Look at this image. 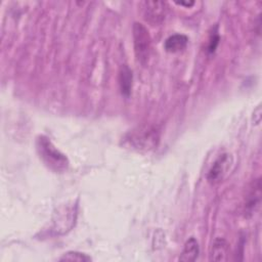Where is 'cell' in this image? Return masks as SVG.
I'll return each instance as SVG.
<instances>
[{
    "label": "cell",
    "mask_w": 262,
    "mask_h": 262,
    "mask_svg": "<svg viewBox=\"0 0 262 262\" xmlns=\"http://www.w3.org/2000/svg\"><path fill=\"white\" fill-rule=\"evenodd\" d=\"M126 144L138 151H148L158 146L160 130L154 125H142L130 131L125 136Z\"/></svg>",
    "instance_id": "1"
},
{
    "label": "cell",
    "mask_w": 262,
    "mask_h": 262,
    "mask_svg": "<svg viewBox=\"0 0 262 262\" xmlns=\"http://www.w3.org/2000/svg\"><path fill=\"white\" fill-rule=\"evenodd\" d=\"M37 151L43 163L52 171L62 173L69 167L68 158L59 151L46 136H39L36 142Z\"/></svg>",
    "instance_id": "2"
},
{
    "label": "cell",
    "mask_w": 262,
    "mask_h": 262,
    "mask_svg": "<svg viewBox=\"0 0 262 262\" xmlns=\"http://www.w3.org/2000/svg\"><path fill=\"white\" fill-rule=\"evenodd\" d=\"M133 43L137 60L141 64H145L150 52V36L147 29L140 23L133 25Z\"/></svg>",
    "instance_id": "3"
},
{
    "label": "cell",
    "mask_w": 262,
    "mask_h": 262,
    "mask_svg": "<svg viewBox=\"0 0 262 262\" xmlns=\"http://www.w3.org/2000/svg\"><path fill=\"white\" fill-rule=\"evenodd\" d=\"M76 216V205H66L57 209V213H55V218L53 221V230L55 233H64L69 231L75 224Z\"/></svg>",
    "instance_id": "4"
},
{
    "label": "cell",
    "mask_w": 262,
    "mask_h": 262,
    "mask_svg": "<svg viewBox=\"0 0 262 262\" xmlns=\"http://www.w3.org/2000/svg\"><path fill=\"white\" fill-rule=\"evenodd\" d=\"M143 16L151 25L161 24L167 14V4L163 1H146L143 3Z\"/></svg>",
    "instance_id": "5"
},
{
    "label": "cell",
    "mask_w": 262,
    "mask_h": 262,
    "mask_svg": "<svg viewBox=\"0 0 262 262\" xmlns=\"http://www.w3.org/2000/svg\"><path fill=\"white\" fill-rule=\"evenodd\" d=\"M232 164V158L228 154H222L220 155L216 161L213 163L212 167L210 168L207 179L211 183L219 182L224 175L227 173V171L230 169V166Z\"/></svg>",
    "instance_id": "6"
},
{
    "label": "cell",
    "mask_w": 262,
    "mask_h": 262,
    "mask_svg": "<svg viewBox=\"0 0 262 262\" xmlns=\"http://www.w3.org/2000/svg\"><path fill=\"white\" fill-rule=\"evenodd\" d=\"M261 202V180L260 178H257L253 181L246 200H245V216L250 217L255 212L260 206Z\"/></svg>",
    "instance_id": "7"
},
{
    "label": "cell",
    "mask_w": 262,
    "mask_h": 262,
    "mask_svg": "<svg viewBox=\"0 0 262 262\" xmlns=\"http://www.w3.org/2000/svg\"><path fill=\"white\" fill-rule=\"evenodd\" d=\"M199 253H200V247H199L198 241L194 237H190L185 242L184 247L180 253L179 260L184 262L194 261L198 258Z\"/></svg>",
    "instance_id": "8"
},
{
    "label": "cell",
    "mask_w": 262,
    "mask_h": 262,
    "mask_svg": "<svg viewBox=\"0 0 262 262\" xmlns=\"http://www.w3.org/2000/svg\"><path fill=\"white\" fill-rule=\"evenodd\" d=\"M229 245L228 243L222 238V237H217L211 247L210 251V260L212 261H222L225 260L227 252H228Z\"/></svg>",
    "instance_id": "9"
},
{
    "label": "cell",
    "mask_w": 262,
    "mask_h": 262,
    "mask_svg": "<svg viewBox=\"0 0 262 262\" xmlns=\"http://www.w3.org/2000/svg\"><path fill=\"white\" fill-rule=\"evenodd\" d=\"M119 85L122 95H124L125 97H129L132 88V71L126 64L122 66L120 69Z\"/></svg>",
    "instance_id": "10"
},
{
    "label": "cell",
    "mask_w": 262,
    "mask_h": 262,
    "mask_svg": "<svg viewBox=\"0 0 262 262\" xmlns=\"http://www.w3.org/2000/svg\"><path fill=\"white\" fill-rule=\"evenodd\" d=\"M188 43V38L182 34H175L170 36L165 41V49L168 52H179L183 50Z\"/></svg>",
    "instance_id": "11"
},
{
    "label": "cell",
    "mask_w": 262,
    "mask_h": 262,
    "mask_svg": "<svg viewBox=\"0 0 262 262\" xmlns=\"http://www.w3.org/2000/svg\"><path fill=\"white\" fill-rule=\"evenodd\" d=\"M60 261H77V262H88L91 261V258L87 256L84 253L81 252H76V251H71L67 252L62 255V257L59 259Z\"/></svg>",
    "instance_id": "12"
},
{
    "label": "cell",
    "mask_w": 262,
    "mask_h": 262,
    "mask_svg": "<svg viewBox=\"0 0 262 262\" xmlns=\"http://www.w3.org/2000/svg\"><path fill=\"white\" fill-rule=\"evenodd\" d=\"M218 43H219V36H218V35L216 34V32H215V33L212 34V36H211V39H210V42H209V46H208V51H209L210 53L214 52L215 49H216V47H217V45H218Z\"/></svg>",
    "instance_id": "13"
},
{
    "label": "cell",
    "mask_w": 262,
    "mask_h": 262,
    "mask_svg": "<svg viewBox=\"0 0 262 262\" xmlns=\"http://www.w3.org/2000/svg\"><path fill=\"white\" fill-rule=\"evenodd\" d=\"M177 4H179V5H184V6H187V7H190V6H192L193 4H194V2H176Z\"/></svg>",
    "instance_id": "14"
}]
</instances>
